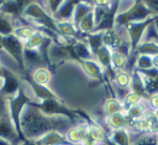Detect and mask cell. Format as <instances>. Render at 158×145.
<instances>
[{
    "label": "cell",
    "instance_id": "obj_10",
    "mask_svg": "<svg viewBox=\"0 0 158 145\" xmlns=\"http://www.w3.org/2000/svg\"><path fill=\"white\" fill-rule=\"evenodd\" d=\"M24 2H6V3H2V6H4L6 12L18 14L24 9Z\"/></svg>",
    "mask_w": 158,
    "mask_h": 145
},
{
    "label": "cell",
    "instance_id": "obj_15",
    "mask_svg": "<svg viewBox=\"0 0 158 145\" xmlns=\"http://www.w3.org/2000/svg\"><path fill=\"white\" fill-rule=\"evenodd\" d=\"M23 145H39V144H36L35 142H33V141H29V140H25L24 141V143H23Z\"/></svg>",
    "mask_w": 158,
    "mask_h": 145
},
{
    "label": "cell",
    "instance_id": "obj_12",
    "mask_svg": "<svg viewBox=\"0 0 158 145\" xmlns=\"http://www.w3.org/2000/svg\"><path fill=\"white\" fill-rule=\"evenodd\" d=\"M134 145H157L156 138L148 135V137H143L141 138L139 141H137Z\"/></svg>",
    "mask_w": 158,
    "mask_h": 145
},
{
    "label": "cell",
    "instance_id": "obj_14",
    "mask_svg": "<svg viewBox=\"0 0 158 145\" xmlns=\"http://www.w3.org/2000/svg\"><path fill=\"white\" fill-rule=\"evenodd\" d=\"M4 110H6V100H4V96L0 94V118L3 116Z\"/></svg>",
    "mask_w": 158,
    "mask_h": 145
},
{
    "label": "cell",
    "instance_id": "obj_8",
    "mask_svg": "<svg viewBox=\"0 0 158 145\" xmlns=\"http://www.w3.org/2000/svg\"><path fill=\"white\" fill-rule=\"evenodd\" d=\"M23 78H24L30 85H31V88L33 89L34 93H35V95L38 97L42 98L43 100H46V99H58V98L56 97L55 95H53L47 88H45L44 85H42L41 83L38 82V81L33 80V79H32L31 77L29 76V75H25Z\"/></svg>",
    "mask_w": 158,
    "mask_h": 145
},
{
    "label": "cell",
    "instance_id": "obj_11",
    "mask_svg": "<svg viewBox=\"0 0 158 145\" xmlns=\"http://www.w3.org/2000/svg\"><path fill=\"white\" fill-rule=\"evenodd\" d=\"M13 31V28L8 19L0 15V33L3 34V36H6Z\"/></svg>",
    "mask_w": 158,
    "mask_h": 145
},
{
    "label": "cell",
    "instance_id": "obj_17",
    "mask_svg": "<svg viewBox=\"0 0 158 145\" xmlns=\"http://www.w3.org/2000/svg\"><path fill=\"white\" fill-rule=\"evenodd\" d=\"M0 76L2 77V68H1V67H0Z\"/></svg>",
    "mask_w": 158,
    "mask_h": 145
},
{
    "label": "cell",
    "instance_id": "obj_2",
    "mask_svg": "<svg viewBox=\"0 0 158 145\" xmlns=\"http://www.w3.org/2000/svg\"><path fill=\"white\" fill-rule=\"evenodd\" d=\"M152 9L148 8L145 3L138 1L134 4V6L129 11L115 16V23L120 25H127L131 22H135V20L146 19V17L152 15Z\"/></svg>",
    "mask_w": 158,
    "mask_h": 145
},
{
    "label": "cell",
    "instance_id": "obj_13",
    "mask_svg": "<svg viewBox=\"0 0 158 145\" xmlns=\"http://www.w3.org/2000/svg\"><path fill=\"white\" fill-rule=\"evenodd\" d=\"M155 45H156V44L144 43V44H142L138 49H139V51H140V53H143V55H145V53H154V55H156V51L152 50V46H155Z\"/></svg>",
    "mask_w": 158,
    "mask_h": 145
},
{
    "label": "cell",
    "instance_id": "obj_4",
    "mask_svg": "<svg viewBox=\"0 0 158 145\" xmlns=\"http://www.w3.org/2000/svg\"><path fill=\"white\" fill-rule=\"evenodd\" d=\"M0 44H1L2 47L6 49L9 53H11L15 58V60L19 64L20 68L22 69L24 68L25 63H24V58H23V51H24V49H23L20 42L16 37L6 35V36H0Z\"/></svg>",
    "mask_w": 158,
    "mask_h": 145
},
{
    "label": "cell",
    "instance_id": "obj_16",
    "mask_svg": "<svg viewBox=\"0 0 158 145\" xmlns=\"http://www.w3.org/2000/svg\"><path fill=\"white\" fill-rule=\"evenodd\" d=\"M0 145H11L9 143L8 141H6V140H3L2 138H0Z\"/></svg>",
    "mask_w": 158,
    "mask_h": 145
},
{
    "label": "cell",
    "instance_id": "obj_7",
    "mask_svg": "<svg viewBox=\"0 0 158 145\" xmlns=\"http://www.w3.org/2000/svg\"><path fill=\"white\" fill-rule=\"evenodd\" d=\"M153 22H155V18H146L143 23L137 24V23H131V24H127V29L129 31V34L131 36V45L134 48L136 47L137 43L140 41L141 35H142L143 31H144L145 27L151 25Z\"/></svg>",
    "mask_w": 158,
    "mask_h": 145
},
{
    "label": "cell",
    "instance_id": "obj_1",
    "mask_svg": "<svg viewBox=\"0 0 158 145\" xmlns=\"http://www.w3.org/2000/svg\"><path fill=\"white\" fill-rule=\"evenodd\" d=\"M31 99L26 95L23 86H20L19 90L17 91V96L14 97L10 102V111H11V118H12V123L14 125L16 132H17L18 137L20 140H27L24 138V135L20 129V113L23 112V108L26 104H30Z\"/></svg>",
    "mask_w": 158,
    "mask_h": 145
},
{
    "label": "cell",
    "instance_id": "obj_9",
    "mask_svg": "<svg viewBox=\"0 0 158 145\" xmlns=\"http://www.w3.org/2000/svg\"><path fill=\"white\" fill-rule=\"evenodd\" d=\"M113 140L118 145H129L128 135L123 129H118L113 132Z\"/></svg>",
    "mask_w": 158,
    "mask_h": 145
},
{
    "label": "cell",
    "instance_id": "obj_3",
    "mask_svg": "<svg viewBox=\"0 0 158 145\" xmlns=\"http://www.w3.org/2000/svg\"><path fill=\"white\" fill-rule=\"evenodd\" d=\"M29 105L30 106L36 107V108H39L40 110H42V111L47 114H62V115H65L71 121H73L74 116H75V112L71 111L65 106L60 104L58 102V99H46L40 105L31 102Z\"/></svg>",
    "mask_w": 158,
    "mask_h": 145
},
{
    "label": "cell",
    "instance_id": "obj_5",
    "mask_svg": "<svg viewBox=\"0 0 158 145\" xmlns=\"http://www.w3.org/2000/svg\"><path fill=\"white\" fill-rule=\"evenodd\" d=\"M2 77L4 79V83L0 90V94L3 96H10L19 90L20 85L12 72L6 68H2Z\"/></svg>",
    "mask_w": 158,
    "mask_h": 145
},
{
    "label": "cell",
    "instance_id": "obj_6",
    "mask_svg": "<svg viewBox=\"0 0 158 145\" xmlns=\"http://www.w3.org/2000/svg\"><path fill=\"white\" fill-rule=\"evenodd\" d=\"M0 138L8 141L9 143L11 141L20 140L15 128H14L13 123H11L10 120L4 115L0 118Z\"/></svg>",
    "mask_w": 158,
    "mask_h": 145
}]
</instances>
